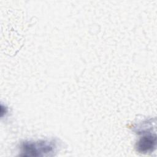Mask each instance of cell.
Wrapping results in <instances>:
<instances>
[{"label": "cell", "mask_w": 157, "mask_h": 157, "mask_svg": "<svg viewBox=\"0 0 157 157\" xmlns=\"http://www.w3.org/2000/svg\"><path fill=\"white\" fill-rule=\"evenodd\" d=\"M57 150V143L55 140H39L37 141H23L20 146L21 156H50L54 155Z\"/></svg>", "instance_id": "1"}, {"label": "cell", "mask_w": 157, "mask_h": 157, "mask_svg": "<svg viewBox=\"0 0 157 157\" xmlns=\"http://www.w3.org/2000/svg\"><path fill=\"white\" fill-rule=\"evenodd\" d=\"M143 136L139 138L136 144V150L140 153L147 154L153 151L156 146V136L155 134L150 132L148 128L137 131Z\"/></svg>", "instance_id": "2"}]
</instances>
